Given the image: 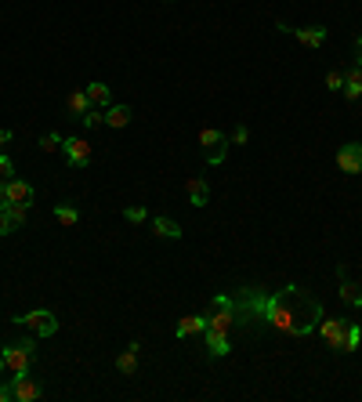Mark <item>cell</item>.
<instances>
[{"label":"cell","instance_id":"cell-3","mask_svg":"<svg viewBox=\"0 0 362 402\" xmlns=\"http://www.w3.org/2000/svg\"><path fill=\"white\" fill-rule=\"evenodd\" d=\"M11 323L25 326L33 337H55L58 334V319L51 308H33V312H25V316H11Z\"/></svg>","mask_w":362,"mask_h":402},{"label":"cell","instance_id":"cell-27","mask_svg":"<svg viewBox=\"0 0 362 402\" xmlns=\"http://www.w3.org/2000/svg\"><path fill=\"white\" fill-rule=\"evenodd\" d=\"M123 218L131 221V225H141V221L149 218V210H145V207H127V210H123Z\"/></svg>","mask_w":362,"mask_h":402},{"label":"cell","instance_id":"cell-24","mask_svg":"<svg viewBox=\"0 0 362 402\" xmlns=\"http://www.w3.org/2000/svg\"><path fill=\"white\" fill-rule=\"evenodd\" d=\"M4 210H8V218L15 221V229H22V225H25V210H29V207H22V203H4Z\"/></svg>","mask_w":362,"mask_h":402},{"label":"cell","instance_id":"cell-2","mask_svg":"<svg viewBox=\"0 0 362 402\" xmlns=\"http://www.w3.org/2000/svg\"><path fill=\"white\" fill-rule=\"evenodd\" d=\"M36 341L40 337H19V341H11V344H4L0 348V355H4V362H8V370L11 373H22V370H33V359H36Z\"/></svg>","mask_w":362,"mask_h":402},{"label":"cell","instance_id":"cell-30","mask_svg":"<svg viewBox=\"0 0 362 402\" xmlns=\"http://www.w3.org/2000/svg\"><path fill=\"white\" fill-rule=\"evenodd\" d=\"M8 232H15V221L8 218V210H0V236H8Z\"/></svg>","mask_w":362,"mask_h":402},{"label":"cell","instance_id":"cell-11","mask_svg":"<svg viewBox=\"0 0 362 402\" xmlns=\"http://www.w3.org/2000/svg\"><path fill=\"white\" fill-rule=\"evenodd\" d=\"M337 279H341V301L348 308H362V286L348 279V265H337Z\"/></svg>","mask_w":362,"mask_h":402},{"label":"cell","instance_id":"cell-5","mask_svg":"<svg viewBox=\"0 0 362 402\" xmlns=\"http://www.w3.org/2000/svg\"><path fill=\"white\" fill-rule=\"evenodd\" d=\"M62 153H66L69 167H87L95 160V145L84 142V138H62Z\"/></svg>","mask_w":362,"mask_h":402},{"label":"cell","instance_id":"cell-6","mask_svg":"<svg viewBox=\"0 0 362 402\" xmlns=\"http://www.w3.org/2000/svg\"><path fill=\"white\" fill-rule=\"evenodd\" d=\"M337 171L341 174H362V142H348L337 149Z\"/></svg>","mask_w":362,"mask_h":402},{"label":"cell","instance_id":"cell-4","mask_svg":"<svg viewBox=\"0 0 362 402\" xmlns=\"http://www.w3.org/2000/svg\"><path fill=\"white\" fill-rule=\"evenodd\" d=\"M200 145H203V160L210 163V167L225 163V156H228V138H225L221 131L203 127V131H200Z\"/></svg>","mask_w":362,"mask_h":402},{"label":"cell","instance_id":"cell-34","mask_svg":"<svg viewBox=\"0 0 362 402\" xmlns=\"http://www.w3.org/2000/svg\"><path fill=\"white\" fill-rule=\"evenodd\" d=\"M4 203H8V196H4V181H0V210H4Z\"/></svg>","mask_w":362,"mask_h":402},{"label":"cell","instance_id":"cell-21","mask_svg":"<svg viewBox=\"0 0 362 402\" xmlns=\"http://www.w3.org/2000/svg\"><path fill=\"white\" fill-rule=\"evenodd\" d=\"M359 344H362V326H359V323H348L344 341H341V351H355Z\"/></svg>","mask_w":362,"mask_h":402},{"label":"cell","instance_id":"cell-19","mask_svg":"<svg viewBox=\"0 0 362 402\" xmlns=\"http://www.w3.org/2000/svg\"><path fill=\"white\" fill-rule=\"evenodd\" d=\"M55 221L66 225V229H73V225L80 221V210H76L73 203H58V207H55Z\"/></svg>","mask_w":362,"mask_h":402},{"label":"cell","instance_id":"cell-28","mask_svg":"<svg viewBox=\"0 0 362 402\" xmlns=\"http://www.w3.org/2000/svg\"><path fill=\"white\" fill-rule=\"evenodd\" d=\"M247 142H250V131H247V127H243V123H239V127L228 134V145H247Z\"/></svg>","mask_w":362,"mask_h":402},{"label":"cell","instance_id":"cell-7","mask_svg":"<svg viewBox=\"0 0 362 402\" xmlns=\"http://www.w3.org/2000/svg\"><path fill=\"white\" fill-rule=\"evenodd\" d=\"M11 392H15V402H33L40 399V384H36V377L29 370H22L11 377Z\"/></svg>","mask_w":362,"mask_h":402},{"label":"cell","instance_id":"cell-33","mask_svg":"<svg viewBox=\"0 0 362 402\" xmlns=\"http://www.w3.org/2000/svg\"><path fill=\"white\" fill-rule=\"evenodd\" d=\"M355 66H362V33L355 36Z\"/></svg>","mask_w":362,"mask_h":402},{"label":"cell","instance_id":"cell-32","mask_svg":"<svg viewBox=\"0 0 362 402\" xmlns=\"http://www.w3.org/2000/svg\"><path fill=\"white\" fill-rule=\"evenodd\" d=\"M11 138H15V134H11V131H0V153H4V149L11 145Z\"/></svg>","mask_w":362,"mask_h":402},{"label":"cell","instance_id":"cell-12","mask_svg":"<svg viewBox=\"0 0 362 402\" xmlns=\"http://www.w3.org/2000/svg\"><path fill=\"white\" fill-rule=\"evenodd\" d=\"M203 348H206V355H210V359H225L232 351V341H228V334L203 330Z\"/></svg>","mask_w":362,"mask_h":402},{"label":"cell","instance_id":"cell-26","mask_svg":"<svg viewBox=\"0 0 362 402\" xmlns=\"http://www.w3.org/2000/svg\"><path fill=\"white\" fill-rule=\"evenodd\" d=\"M326 91H344V73L341 69L326 73Z\"/></svg>","mask_w":362,"mask_h":402},{"label":"cell","instance_id":"cell-22","mask_svg":"<svg viewBox=\"0 0 362 402\" xmlns=\"http://www.w3.org/2000/svg\"><path fill=\"white\" fill-rule=\"evenodd\" d=\"M116 370H120L123 377H131V373H138V351L134 348H127L120 359H116Z\"/></svg>","mask_w":362,"mask_h":402},{"label":"cell","instance_id":"cell-9","mask_svg":"<svg viewBox=\"0 0 362 402\" xmlns=\"http://www.w3.org/2000/svg\"><path fill=\"white\" fill-rule=\"evenodd\" d=\"M279 29H282V33H290V36H297V44L312 47V51L326 44V29H322V26H304V29H293V26H287V22H279Z\"/></svg>","mask_w":362,"mask_h":402},{"label":"cell","instance_id":"cell-18","mask_svg":"<svg viewBox=\"0 0 362 402\" xmlns=\"http://www.w3.org/2000/svg\"><path fill=\"white\" fill-rule=\"evenodd\" d=\"M131 123V105H109L106 109V127H127Z\"/></svg>","mask_w":362,"mask_h":402},{"label":"cell","instance_id":"cell-25","mask_svg":"<svg viewBox=\"0 0 362 402\" xmlns=\"http://www.w3.org/2000/svg\"><path fill=\"white\" fill-rule=\"evenodd\" d=\"M40 149H44V153H58V149H62V134L47 131V134L40 138Z\"/></svg>","mask_w":362,"mask_h":402},{"label":"cell","instance_id":"cell-15","mask_svg":"<svg viewBox=\"0 0 362 402\" xmlns=\"http://www.w3.org/2000/svg\"><path fill=\"white\" fill-rule=\"evenodd\" d=\"M203 330H206V316H185V319H178L174 337L181 341V337H196V334H203Z\"/></svg>","mask_w":362,"mask_h":402},{"label":"cell","instance_id":"cell-14","mask_svg":"<svg viewBox=\"0 0 362 402\" xmlns=\"http://www.w3.org/2000/svg\"><path fill=\"white\" fill-rule=\"evenodd\" d=\"M87 98H90V105H98V109H109L112 105V91H109V84H101V80H90L87 87Z\"/></svg>","mask_w":362,"mask_h":402},{"label":"cell","instance_id":"cell-31","mask_svg":"<svg viewBox=\"0 0 362 402\" xmlns=\"http://www.w3.org/2000/svg\"><path fill=\"white\" fill-rule=\"evenodd\" d=\"M0 402H15V392H11V381L0 384Z\"/></svg>","mask_w":362,"mask_h":402},{"label":"cell","instance_id":"cell-8","mask_svg":"<svg viewBox=\"0 0 362 402\" xmlns=\"http://www.w3.org/2000/svg\"><path fill=\"white\" fill-rule=\"evenodd\" d=\"M344 330H348V319H333V316H322L319 319V334L333 351H341V341H344Z\"/></svg>","mask_w":362,"mask_h":402},{"label":"cell","instance_id":"cell-1","mask_svg":"<svg viewBox=\"0 0 362 402\" xmlns=\"http://www.w3.org/2000/svg\"><path fill=\"white\" fill-rule=\"evenodd\" d=\"M232 312L236 326L247 334H282V337H312L319 330V319L326 316L322 301L297 283H287L282 290L265 286H239L232 290Z\"/></svg>","mask_w":362,"mask_h":402},{"label":"cell","instance_id":"cell-10","mask_svg":"<svg viewBox=\"0 0 362 402\" xmlns=\"http://www.w3.org/2000/svg\"><path fill=\"white\" fill-rule=\"evenodd\" d=\"M4 196H8V203H22V207H29L33 203V196H36V188L29 181H22V178H11L4 181Z\"/></svg>","mask_w":362,"mask_h":402},{"label":"cell","instance_id":"cell-20","mask_svg":"<svg viewBox=\"0 0 362 402\" xmlns=\"http://www.w3.org/2000/svg\"><path fill=\"white\" fill-rule=\"evenodd\" d=\"M66 109L73 112V116H84V112L90 109V98H87V91H73V95L66 98Z\"/></svg>","mask_w":362,"mask_h":402},{"label":"cell","instance_id":"cell-13","mask_svg":"<svg viewBox=\"0 0 362 402\" xmlns=\"http://www.w3.org/2000/svg\"><path fill=\"white\" fill-rule=\"evenodd\" d=\"M185 192H189V203L192 207H206V203H210V185H206V178H189L185 181Z\"/></svg>","mask_w":362,"mask_h":402},{"label":"cell","instance_id":"cell-29","mask_svg":"<svg viewBox=\"0 0 362 402\" xmlns=\"http://www.w3.org/2000/svg\"><path fill=\"white\" fill-rule=\"evenodd\" d=\"M11 178H15V163L0 153V181H11Z\"/></svg>","mask_w":362,"mask_h":402},{"label":"cell","instance_id":"cell-17","mask_svg":"<svg viewBox=\"0 0 362 402\" xmlns=\"http://www.w3.org/2000/svg\"><path fill=\"white\" fill-rule=\"evenodd\" d=\"M152 232L160 236V240H181V225L178 221H171V218H152Z\"/></svg>","mask_w":362,"mask_h":402},{"label":"cell","instance_id":"cell-23","mask_svg":"<svg viewBox=\"0 0 362 402\" xmlns=\"http://www.w3.org/2000/svg\"><path fill=\"white\" fill-rule=\"evenodd\" d=\"M80 123H84V127H90V131H95V127H106V112H101L98 105H90L84 116H80Z\"/></svg>","mask_w":362,"mask_h":402},{"label":"cell","instance_id":"cell-16","mask_svg":"<svg viewBox=\"0 0 362 402\" xmlns=\"http://www.w3.org/2000/svg\"><path fill=\"white\" fill-rule=\"evenodd\" d=\"M344 98L348 102H359L362 98V66H352L344 73Z\"/></svg>","mask_w":362,"mask_h":402},{"label":"cell","instance_id":"cell-35","mask_svg":"<svg viewBox=\"0 0 362 402\" xmlns=\"http://www.w3.org/2000/svg\"><path fill=\"white\" fill-rule=\"evenodd\" d=\"M4 370H8V362H4V355H0V377H4Z\"/></svg>","mask_w":362,"mask_h":402}]
</instances>
